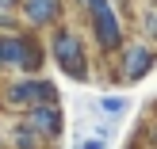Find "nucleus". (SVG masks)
I'll list each match as a JSON object with an SVG mask.
<instances>
[{"instance_id": "nucleus-1", "label": "nucleus", "mask_w": 157, "mask_h": 149, "mask_svg": "<svg viewBox=\"0 0 157 149\" xmlns=\"http://www.w3.org/2000/svg\"><path fill=\"white\" fill-rule=\"evenodd\" d=\"M46 69V42L38 31L12 27L0 31V73H42Z\"/></svg>"}, {"instance_id": "nucleus-2", "label": "nucleus", "mask_w": 157, "mask_h": 149, "mask_svg": "<svg viewBox=\"0 0 157 149\" xmlns=\"http://www.w3.org/2000/svg\"><path fill=\"white\" fill-rule=\"evenodd\" d=\"M46 58L54 61V65L61 69V73L69 76V80L84 84L88 80V46H84V38L77 35L73 27H65V23H58V27L50 31V38H46Z\"/></svg>"}, {"instance_id": "nucleus-3", "label": "nucleus", "mask_w": 157, "mask_h": 149, "mask_svg": "<svg viewBox=\"0 0 157 149\" xmlns=\"http://www.w3.org/2000/svg\"><path fill=\"white\" fill-rule=\"evenodd\" d=\"M84 12H88V31H92L96 50L100 54H119V46L127 42V35H123V19H119L115 0H88Z\"/></svg>"}, {"instance_id": "nucleus-4", "label": "nucleus", "mask_w": 157, "mask_h": 149, "mask_svg": "<svg viewBox=\"0 0 157 149\" xmlns=\"http://www.w3.org/2000/svg\"><path fill=\"white\" fill-rule=\"evenodd\" d=\"M0 96H4L8 107H19V111H27V107H35V103H58V88H54L42 73H19L15 80L4 84Z\"/></svg>"}, {"instance_id": "nucleus-5", "label": "nucleus", "mask_w": 157, "mask_h": 149, "mask_svg": "<svg viewBox=\"0 0 157 149\" xmlns=\"http://www.w3.org/2000/svg\"><path fill=\"white\" fill-rule=\"evenodd\" d=\"M65 19V0H19V27L54 31Z\"/></svg>"}, {"instance_id": "nucleus-6", "label": "nucleus", "mask_w": 157, "mask_h": 149, "mask_svg": "<svg viewBox=\"0 0 157 149\" xmlns=\"http://www.w3.org/2000/svg\"><path fill=\"white\" fill-rule=\"evenodd\" d=\"M153 65H157V50L150 42H123L119 46V69H123V80L127 84L142 80Z\"/></svg>"}, {"instance_id": "nucleus-7", "label": "nucleus", "mask_w": 157, "mask_h": 149, "mask_svg": "<svg viewBox=\"0 0 157 149\" xmlns=\"http://www.w3.org/2000/svg\"><path fill=\"white\" fill-rule=\"evenodd\" d=\"M23 126H31L42 142H58L61 130H65V115L58 103H35L23 111Z\"/></svg>"}, {"instance_id": "nucleus-8", "label": "nucleus", "mask_w": 157, "mask_h": 149, "mask_svg": "<svg viewBox=\"0 0 157 149\" xmlns=\"http://www.w3.org/2000/svg\"><path fill=\"white\" fill-rule=\"evenodd\" d=\"M12 149H42V138H38L31 126L15 122V126H12Z\"/></svg>"}, {"instance_id": "nucleus-9", "label": "nucleus", "mask_w": 157, "mask_h": 149, "mask_svg": "<svg viewBox=\"0 0 157 149\" xmlns=\"http://www.w3.org/2000/svg\"><path fill=\"white\" fill-rule=\"evenodd\" d=\"M19 27V0H0V31Z\"/></svg>"}, {"instance_id": "nucleus-10", "label": "nucleus", "mask_w": 157, "mask_h": 149, "mask_svg": "<svg viewBox=\"0 0 157 149\" xmlns=\"http://www.w3.org/2000/svg\"><path fill=\"white\" fill-rule=\"evenodd\" d=\"M100 111H104V115H123V111H127V99H123V96H104V99H100Z\"/></svg>"}, {"instance_id": "nucleus-11", "label": "nucleus", "mask_w": 157, "mask_h": 149, "mask_svg": "<svg viewBox=\"0 0 157 149\" xmlns=\"http://www.w3.org/2000/svg\"><path fill=\"white\" fill-rule=\"evenodd\" d=\"M146 35L157 42V8H150V12H146Z\"/></svg>"}, {"instance_id": "nucleus-12", "label": "nucleus", "mask_w": 157, "mask_h": 149, "mask_svg": "<svg viewBox=\"0 0 157 149\" xmlns=\"http://www.w3.org/2000/svg\"><path fill=\"white\" fill-rule=\"evenodd\" d=\"M77 149H104V138H92V142H81Z\"/></svg>"}, {"instance_id": "nucleus-13", "label": "nucleus", "mask_w": 157, "mask_h": 149, "mask_svg": "<svg viewBox=\"0 0 157 149\" xmlns=\"http://www.w3.org/2000/svg\"><path fill=\"white\" fill-rule=\"evenodd\" d=\"M77 4H88V0H77Z\"/></svg>"}, {"instance_id": "nucleus-14", "label": "nucleus", "mask_w": 157, "mask_h": 149, "mask_svg": "<svg viewBox=\"0 0 157 149\" xmlns=\"http://www.w3.org/2000/svg\"><path fill=\"white\" fill-rule=\"evenodd\" d=\"M153 149H157V138H153Z\"/></svg>"}]
</instances>
